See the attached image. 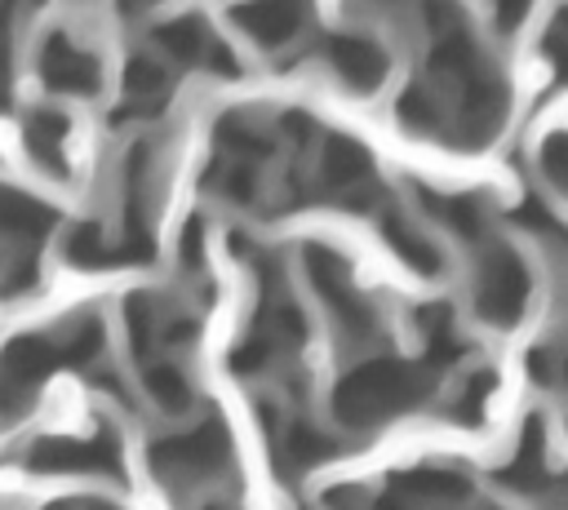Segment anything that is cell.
<instances>
[{
    "label": "cell",
    "mask_w": 568,
    "mask_h": 510,
    "mask_svg": "<svg viewBox=\"0 0 568 510\" xmlns=\"http://www.w3.org/2000/svg\"><path fill=\"white\" fill-rule=\"evenodd\" d=\"M320 191L333 195V200H351V204H364L373 191H377V173H373V160L359 142L333 133L324 137V151H320Z\"/></svg>",
    "instance_id": "cell-1"
},
{
    "label": "cell",
    "mask_w": 568,
    "mask_h": 510,
    "mask_svg": "<svg viewBox=\"0 0 568 510\" xmlns=\"http://www.w3.org/2000/svg\"><path fill=\"white\" fill-rule=\"evenodd\" d=\"M524 297H528V271H524V262H519L510 248L488 253L484 275H479V310H484L488 319L506 324V319L519 315Z\"/></svg>",
    "instance_id": "cell-2"
},
{
    "label": "cell",
    "mask_w": 568,
    "mask_h": 510,
    "mask_svg": "<svg viewBox=\"0 0 568 510\" xmlns=\"http://www.w3.org/2000/svg\"><path fill=\"white\" fill-rule=\"evenodd\" d=\"M40 80H44L53 93L89 98V93H98L102 71H98L93 53H84L80 44H71L67 35H49L44 49H40Z\"/></svg>",
    "instance_id": "cell-3"
},
{
    "label": "cell",
    "mask_w": 568,
    "mask_h": 510,
    "mask_svg": "<svg viewBox=\"0 0 568 510\" xmlns=\"http://www.w3.org/2000/svg\"><path fill=\"white\" fill-rule=\"evenodd\" d=\"M324 53H328V67L342 75V84L355 89V93H373L386 80V53L368 35H355V31L328 35Z\"/></svg>",
    "instance_id": "cell-4"
},
{
    "label": "cell",
    "mask_w": 568,
    "mask_h": 510,
    "mask_svg": "<svg viewBox=\"0 0 568 510\" xmlns=\"http://www.w3.org/2000/svg\"><path fill=\"white\" fill-rule=\"evenodd\" d=\"M231 18L262 49H280V44H288L302 31L306 0H248V4H235Z\"/></svg>",
    "instance_id": "cell-5"
},
{
    "label": "cell",
    "mask_w": 568,
    "mask_h": 510,
    "mask_svg": "<svg viewBox=\"0 0 568 510\" xmlns=\"http://www.w3.org/2000/svg\"><path fill=\"white\" fill-rule=\"evenodd\" d=\"M155 40H160V49L169 53V58H178V62H195V67H217V71H235V62H231V53L217 44V35L200 22V18H178V22H164L160 31H155Z\"/></svg>",
    "instance_id": "cell-6"
},
{
    "label": "cell",
    "mask_w": 568,
    "mask_h": 510,
    "mask_svg": "<svg viewBox=\"0 0 568 510\" xmlns=\"http://www.w3.org/2000/svg\"><path fill=\"white\" fill-rule=\"evenodd\" d=\"M62 142H67V120L62 115H53V111H36V115H27V151H31V160L44 169V173H53V177H62Z\"/></svg>",
    "instance_id": "cell-7"
},
{
    "label": "cell",
    "mask_w": 568,
    "mask_h": 510,
    "mask_svg": "<svg viewBox=\"0 0 568 510\" xmlns=\"http://www.w3.org/2000/svg\"><path fill=\"white\" fill-rule=\"evenodd\" d=\"M49 222H53V213H49L44 204H36L31 195H22V191H13V186H0V231H4V235L31 239V235H40Z\"/></svg>",
    "instance_id": "cell-8"
},
{
    "label": "cell",
    "mask_w": 568,
    "mask_h": 510,
    "mask_svg": "<svg viewBox=\"0 0 568 510\" xmlns=\"http://www.w3.org/2000/svg\"><path fill=\"white\" fill-rule=\"evenodd\" d=\"M382 231H386V244H390L408 266H417L422 275H435V271H439V253H435V244H430L417 226H408L399 213H390V217L382 222Z\"/></svg>",
    "instance_id": "cell-9"
},
{
    "label": "cell",
    "mask_w": 568,
    "mask_h": 510,
    "mask_svg": "<svg viewBox=\"0 0 568 510\" xmlns=\"http://www.w3.org/2000/svg\"><path fill=\"white\" fill-rule=\"evenodd\" d=\"M426 208L444 226H453L457 235H466V239H475L484 231V200L479 195H426Z\"/></svg>",
    "instance_id": "cell-10"
},
{
    "label": "cell",
    "mask_w": 568,
    "mask_h": 510,
    "mask_svg": "<svg viewBox=\"0 0 568 510\" xmlns=\"http://www.w3.org/2000/svg\"><path fill=\"white\" fill-rule=\"evenodd\" d=\"M124 89L133 102L142 106H160L164 93H169V71L155 62V58H133L129 71H124Z\"/></svg>",
    "instance_id": "cell-11"
},
{
    "label": "cell",
    "mask_w": 568,
    "mask_h": 510,
    "mask_svg": "<svg viewBox=\"0 0 568 510\" xmlns=\"http://www.w3.org/2000/svg\"><path fill=\"white\" fill-rule=\"evenodd\" d=\"M541 173L550 177L555 191L568 195V133H555L541 142Z\"/></svg>",
    "instance_id": "cell-12"
},
{
    "label": "cell",
    "mask_w": 568,
    "mask_h": 510,
    "mask_svg": "<svg viewBox=\"0 0 568 510\" xmlns=\"http://www.w3.org/2000/svg\"><path fill=\"white\" fill-rule=\"evenodd\" d=\"M541 53H546V62L555 67V75L568 84V9L550 22V31H546V40H541Z\"/></svg>",
    "instance_id": "cell-13"
},
{
    "label": "cell",
    "mask_w": 568,
    "mask_h": 510,
    "mask_svg": "<svg viewBox=\"0 0 568 510\" xmlns=\"http://www.w3.org/2000/svg\"><path fill=\"white\" fill-rule=\"evenodd\" d=\"M488 4H493V22H497V31H515V27L524 22V13H528L532 0H488Z\"/></svg>",
    "instance_id": "cell-14"
},
{
    "label": "cell",
    "mask_w": 568,
    "mask_h": 510,
    "mask_svg": "<svg viewBox=\"0 0 568 510\" xmlns=\"http://www.w3.org/2000/svg\"><path fill=\"white\" fill-rule=\"evenodd\" d=\"M4 93H9V71H4V35H0V106H4Z\"/></svg>",
    "instance_id": "cell-15"
}]
</instances>
